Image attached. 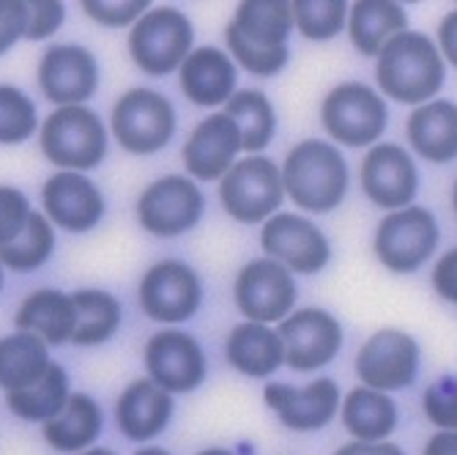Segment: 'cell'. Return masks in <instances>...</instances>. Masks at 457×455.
Segmentation results:
<instances>
[{
  "mask_svg": "<svg viewBox=\"0 0 457 455\" xmlns=\"http://www.w3.org/2000/svg\"><path fill=\"white\" fill-rule=\"evenodd\" d=\"M294 12L285 0H246L238 4L225 28V41L236 66L255 77H274L287 66V38Z\"/></svg>",
  "mask_w": 457,
  "mask_h": 455,
  "instance_id": "cell-1",
  "label": "cell"
},
{
  "mask_svg": "<svg viewBox=\"0 0 457 455\" xmlns=\"http://www.w3.org/2000/svg\"><path fill=\"white\" fill-rule=\"evenodd\" d=\"M444 55L433 38L420 30H405L389 38L378 53L376 80L384 97L403 105H428L444 88Z\"/></svg>",
  "mask_w": 457,
  "mask_h": 455,
  "instance_id": "cell-2",
  "label": "cell"
},
{
  "mask_svg": "<svg viewBox=\"0 0 457 455\" xmlns=\"http://www.w3.org/2000/svg\"><path fill=\"white\" fill-rule=\"evenodd\" d=\"M285 195L310 215L335 212L348 192V162L337 146L310 138L296 143L282 162Z\"/></svg>",
  "mask_w": 457,
  "mask_h": 455,
  "instance_id": "cell-3",
  "label": "cell"
},
{
  "mask_svg": "<svg viewBox=\"0 0 457 455\" xmlns=\"http://www.w3.org/2000/svg\"><path fill=\"white\" fill-rule=\"evenodd\" d=\"M38 146L61 171H94L107 156V127L86 105L55 107L38 130Z\"/></svg>",
  "mask_w": 457,
  "mask_h": 455,
  "instance_id": "cell-4",
  "label": "cell"
},
{
  "mask_svg": "<svg viewBox=\"0 0 457 455\" xmlns=\"http://www.w3.org/2000/svg\"><path fill=\"white\" fill-rule=\"evenodd\" d=\"M192 20L173 6L148 9L129 30L127 47L135 66L151 77H168L181 69V63L195 50Z\"/></svg>",
  "mask_w": 457,
  "mask_h": 455,
  "instance_id": "cell-5",
  "label": "cell"
},
{
  "mask_svg": "<svg viewBox=\"0 0 457 455\" xmlns=\"http://www.w3.org/2000/svg\"><path fill=\"white\" fill-rule=\"evenodd\" d=\"M179 118L173 102L154 88H129L112 105L110 130L118 146L135 154L151 156L159 154L176 135Z\"/></svg>",
  "mask_w": 457,
  "mask_h": 455,
  "instance_id": "cell-6",
  "label": "cell"
},
{
  "mask_svg": "<svg viewBox=\"0 0 457 455\" xmlns=\"http://www.w3.org/2000/svg\"><path fill=\"white\" fill-rule=\"evenodd\" d=\"M282 200V171L263 154L236 159L220 181V203L238 225H263L277 215Z\"/></svg>",
  "mask_w": 457,
  "mask_h": 455,
  "instance_id": "cell-7",
  "label": "cell"
},
{
  "mask_svg": "<svg viewBox=\"0 0 457 455\" xmlns=\"http://www.w3.org/2000/svg\"><path fill=\"white\" fill-rule=\"evenodd\" d=\"M320 123L331 140L348 148L378 143L389 127V110L384 97L364 82H340L320 105Z\"/></svg>",
  "mask_w": 457,
  "mask_h": 455,
  "instance_id": "cell-8",
  "label": "cell"
},
{
  "mask_svg": "<svg viewBox=\"0 0 457 455\" xmlns=\"http://www.w3.org/2000/svg\"><path fill=\"white\" fill-rule=\"evenodd\" d=\"M205 212V195L197 181L181 173L162 176L151 181L135 206L143 231L159 239H176L189 233Z\"/></svg>",
  "mask_w": 457,
  "mask_h": 455,
  "instance_id": "cell-9",
  "label": "cell"
},
{
  "mask_svg": "<svg viewBox=\"0 0 457 455\" xmlns=\"http://www.w3.org/2000/svg\"><path fill=\"white\" fill-rule=\"evenodd\" d=\"M438 223L436 215L422 206H405L378 223L376 231V256L384 269L395 274H411L428 264L438 247Z\"/></svg>",
  "mask_w": 457,
  "mask_h": 455,
  "instance_id": "cell-10",
  "label": "cell"
},
{
  "mask_svg": "<svg viewBox=\"0 0 457 455\" xmlns=\"http://www.w3.org/2000/svg\"><path fill=\"white\" fill-rule=\"evenodd\" d=\"M233 299L238 313L246 316V321H285L294 313L299 299L296 277L274 258H255L238 269L233 282Z\"/></svg>",
  "mask_w": 457,
  "mask_h": 455,
  "instance_id": "cell-11",
  "label": "cell"
},
{
  "mask_svg": "<svg viewBox=\"0 0 457 455\" xmlns=\"http://www.w3.org/2000/svg\"><path fill=\"white\" fill-rule=\"evenodd\" d=\"M137 302L151 321L184 324L195 318L203 305V280L184 261H159L151 269H145Z\"/></svg>",
  "mask_w": 457,
  "mask_h": 455,
  "instance_id": "cell-12",
  "label": "cell"
},
{
  "mask_svg": "<svg viewBox=\"0 0 457 455\" xmlns=\"http://www.w3.org/2000/svg\"><path fill=\"white\" fill-rule=\"evenodd\" d=\"M148 379L159 384L170 395L195 392L205 376H209V362L197 338L181 333V329H162L154 333L143 349Z\"/></svg>",
  "mask_w": 457,
  "mask_h": 455,
  "instance_id": "cell-13",
  "label": "cell"
},
{
  "mask_svg": "<svg viewBox=\"0 0 457 455\" xmlns=\"http://www.w3.org/2000/svg\"><path fill=\"white\" fill-rule=\"evenodd\" d=\"M420 343L403 329H378L370 335L356 354V376L361 387L395 392L417 382Z\"/></svg>",
  "mask_w": 457,
  "mask_h": 455,
  "instance_id": "cell-14",
  "label": "cell"
},
{
  "mask_svg": "<svg viewBox=\"0 0 457 455\" xmlns=\"http://www.w3.org/2000/svg\"><path fill=\"white\" fill-rule=\"evenodd\" d=\"M277 335L285 349V365L294 367L296 374H312L328 365L343 349L340 321L320 308L290 313L285 321H279Z\"/></svg>",
  "mask_w": 457,
  "mask_h": 455,
  "instance_id": "cell-15",
  "label": "cell"
},
{
  "mask_svg": "<svg viewBox=\"0 0 457 455\" xmlns=\"http://www.w3.org/2000/svg\"><path fill=\"white\" fill-rule=\"evenodd\" d=\"M261 247L266 258H274L287 272L296 274H315L326 269L331 258V244L326 233L312 220L294 212L274 215L263 223Z\"/></svg>",
  "mask_w": 457,
  "mask_h": 455,
  "instance_id": "cell-16",
  "label": "cell"
},
{
  "mask_svg": "<svg viewBox=\"0 0 457 455\" xmlns=\"http://www.w3.org/2000/svg\"><path fill=\"white\" fill-rule=\"evenodd\" d=\"M38 91L58 107L88 102L99 88V61L79 45H55L45 50L36 69Z\"/></svg>",
  "mask_w": 457,
  "mask_h": 455,
  "instance_id": "cell-17",
  "label": "cell"
},
{
  "mask_svg": "<svg viewBox=\"0 0 457 455\" xmlns=\"http://www.w3.org/2000/svg\"><path fill=\"white\" fill-rule=\"evenodd\" d=\"M361 192L378 209H405L420 190V171L411 154L397 143H378L367 151L359 168Z\"/></svg>",
  "mask_w": 457,
  "mask_h": 455,
  "instance_id": "cell-18",
  "label": "cell"
},
{
  "mask_svg": "<svg viewBox=\"0 0 457 455\" xmlns=\"http://www.w3.org/2000/svg\"><path fill=\"white\" fill-rule=\"evenodd\" d=\"M263 400L287 431L310 434L326 428L337 417L340 387L335 379H312L304 387L274 382L266 384Z\"/></svg>",
  "mask_w": 457,
  "mask_h": 455,
  "instance_id": "cell-19",
  "label": "cell"
},
{
  "mask_svg": "<svg viewBox=\"0 0 457 455\" xmlns=\"http://www.w3.org/2000/svg\"><path fill=\"white\" fill-rule=\"evenodd\" d=\"M41 206H45V217L69 233L94 231L107 209L102 190L86 173L74 171H58L45 181Z\"/></svg>",
  "mask_w": 457,
  "mask_h": 455,
  "instance_id": "cell-20",
  "label": "cell"
},
{
  "mask_svg": "<svg viewBox=\"0 0 457 455\" xmlns=\"http://www.w3.org/2000/svg\"><path fill=\"white\" fill-rule=\"evenodd\" d=\"M241 154V135L225 110L205 115L189 132L181 162L192 181H222Z\"/></svg>",
  "mask_w": 457,
  "mask_h": 455,
  "instance_id": "cell-21",
  "label": "cell"
},
{
  "mask_svg": "<svg viewBox=\"0 0 457 455\" xmlns=\"http://www.w3.org/2000/svg\"><path fill=\"white\" fill-rule=\"evenodd\" d=\"M173 395L151 379H135L115 400V428L123 439L145 444L168 431L173 420Z\"/></svg>",
  "mask_w": 457,
  "mask_h": 455,
  "instance_id": "cell-22",
  "label": "cell"
},
{
  "mask_svg": "<svg viewBox=\"0 0 457 455\" xmlns=\"http://www.w3.org/2000/svg\"><path fill=\"white\" fill-rule=\"evenodd\" d=\"M238 66L220 47H195L179 69V86L197 107H225L236 94Z\"/></svg>",
  "mask_w": 457,
  "mask_h": 455,
  "instance_id": "cell-23",
  "label": "cell"
},
{
  "mask_svg": "<svg viewBox=\"0 0 457 455\" xmlns=\"http://www.w3.org/2000/svg\"><path fill=\"white\" fill-rule=\"evenodd\" d=\"M225 359L246 379H269L285 365V349L277 329L269 324L244 321L230 329L225 341Z\"/></svg>",
  "mask_w": 457,
  "mask_h": 455,
  "instance_id": "cell-24",
  "label": "cell"
},
{
  "mask_svg": "<svg viewBox=\"0 0 457 455\" xmlns=\"http://www.w3.org/2000/svg\"><path fill=\"white\" fill-rule=\"evenodd\" d=\"M14 326L17 333H30L47 346L71 343L77 326L71 294H63L58 288H36L17 308Z\"/></svg>",
  "mask_w": 457,
  "mask_h": 455,
  "instance_id": "cell-25",
  "label": "cell"
},
{
  "mask_svg": "<svg viewBox=\"0 0 457 455\" xmlns=\"http://www.w3.org/2000/svg\"><path fill=\"white\" fill-rule=\"evenodd\" d=\"M408 143L422 159L444 164L457 159V105L433 99L408 115Z\"/></svg>",
  "mask_w": 457,
  "mask_h": 455,
  "instance_id": "cell-26",
  "label": "cell"
},
{
  "mask_svg": "<svg viewBox=\"0 0 457 455\" xmlns=\"http://www.w3.org/2000/svg\"><path fill=\"white\" fill-rule=\"evenodd\" d=\"M104 431V415L99 400L88 392H71L58 417L41 426V436L58 452H86Z\"/></svg>",
  "mask_w": 457,
  "mask_h": 455,
  "instance_id": "cell-27",
  "label": "cell"
},
{
  "mask_svg": "<svg viewBox=\"0 0 457 455\" xmlns=\"http://www.w3.org/2000/svg\"><path fill=\"white\" fill-rule=\"evenodd\" d=\"M408 30V14L392 0H359L348 12V33L353 47L372 58L384 50L389 38Z\"/></svg>",
  "mask_w": 457,
  "mask_h": 455,
  "instance_id": "cell-28",
  "label": "cell"
},
{
  "mask_svg": "<svg viewBox=\"0 0 457 455\" xmlns=\"http://www.w3.org/2000/svg\"><path fill=\"white\" fill-rule=\"evenodd\" d=\"M397 420V406L386 392L356 387L343 400V426L356 442H386Z\"/></svg>",
  "mask_w": 457,
  "mask_h": 455,
  "instance_id": "cell-29",
  "label": "cell"
},
{
  "mask_svg": "<svg viewBox=\"0 0 457 455\" xmlns=\"http://www.w3.org/2000/svg\"><path fill=\"white\" fill-rule=\"evenodd\" d=\"M53 365L50 346L30 333L0 338V390L20 392L36 384Z\"/></svg>",
  "mask_w": 457,
  "mask_h": 455,
  "instance_id": "cell-30",
  "label": "cell"
},
{
  "mask_svg": "<svg viewBox=\"0 0 457 455\" xmlns=\"http://www.w3.org/2000/svg\"><path fill=\"white\" fill-rule=\"evenodd\" d=\"M71 302L77 313V326L71 335L74 346H82V349L102 346L120 329L123 310H120V302L110 291L79 288V291L71 294Z\"/></svg>",
  "mask_w": 457,
  "mask_h": 455,
  "instance_id": "cell-31",
  "label": "cell"
},
{
  "mask_svg": "<svg viewBox=\"0 0 457 455\" xmlns=\"http://www.w3.org/2000/svg\"><path fill=\"white\" fill-rule=\"evenodd\" d=\"M69 374L63 365L53 362L47 367V374L41 376L36 384L20 390V392H6V409L22 423H41L58 417L66 400H69Z\"/></svg>",
  "mask_w": 457,
  "mask_h": 455,
  "instance_id": "cell-32",
  "label": "cell"
},
{
  "mask_svg": "<svg viewBox=\"0 0 457 455\" xmlns=\"http://www.w3.org/2000/svg\"><path fill=\"white\" fill-rule=\"evenodd\" d=\"M225 113L238 127L241 151H246L249 156L261 154L277 135V113L263 91H255V88L236 91L230 102L225 105Z\"/></svg>",
  "mask_w": 457,
  "mask_h": 455,
  "instance_id": "cell-33",
  "label": "cell"
},
{
  "mask_svg": "<svg viewBox=\"0 0 457 455\" xmlns=\"http://www.w3.org/2000/svg\"><path fill=\"white\" fill-rule=\"evenodd\" d=\"M53 250H55V225L41 212H33L22 233L12 244L0 247V264H4V269L20 274L36 272L50 261Z\"/></svg>",
  "mask_w": 457,
  "mask_h": 455,
  "instance_id": "cell-34",
  "label": "cell"
},
{
  "mask_svg": "<svg viewBox=\"0 0 457 455\" xmlns=\"http://www.w3.org/2000/svg\"><path fill=\"white\" fill-rule=\"evenodd\" d=\"M294 12V28L310 41L335 38L348 20V4L343 0H296L290 4Z\"/></svg>",
  "mask_w": 457,
  "mask_h": 455,
  "instance_id": "cell-35",
  "label": "cell"
},
{
  "mask_svg": "<svg viewBox=\"0 0 457 455\" xmlns=\"http://www.w3.org/2000/svg\"><path fill=\"white\" fill-rule=\"evenodd\" d=\"M38 130V113L33 99L17 86L0 82V146H20Z\"/></svg>",
  "mask_w": 457,
  "mask_h": 455,
  "instance_id": "cell-36",
  "label": "cell"
},
{
  "mask_svg": "<svg viewBox=\"0 0 457 455\" xmlns=\"http://www.w3.org/2000/svg\"><path fill=\"white\" fill-rule=\"evenodd\" d=\"M425 417L441 431H457V376L436 379L422 395Z\"/></svg>",
  "mask_w": 457,
  "mask_h": 455,
  "instance_id": "cell-37",
  "label": "cell"
},
{
  "mask_svg": "<svg viewBox=\"0 0 457 455\" xmlns=\"http://www.w3.org/2000/svg\"><path fill=\"white\" fill-rule=\"evenodd\" d=\"M82 12L91 17L94 22L104 28H127L135 25L145 12H148V0H118V4H107V0H82Z\"/></svg>",
  "mask_w": 457,
  "mask_h": 455,
  "instance_id": "cell-38",
  "label": "cell"
},
{
  "mask_svg": "<svg viewBox=\"0 0 457 455\" xmlns=\"http://www.w3.org/2000/svg\"><path fill=\"white\" fill-rule=\"evenodd\" d=\"M30 215L33 209L25 192L9 184H0V247L12 244L22 233Z\"/></svg>",
  "mask_w": 457,
  "mask_h": 455,
  "instance_id": "cell-39",
  "label": "cell"
},
{
  "mask_svg": "<svg viewBox=\"0 0 457 455\" xmlns=\"http://www.w3.org/2000/svg\"><path fill=\"white\" fill-rule=\"evenodd\" d=\"M66 17V6L58 4V0H33L28 4V28H25V38L28 41H45L50 38Z\"/></svg>",
  "mask_w": 457,
  "mask_h": 455,
  "instance_id": "cell-40",
  "label": "cell"
},
{
  "mask_svg": "<svg viewBox=\"0 0 457 455\" xmlns=\"http://www.w3.org/2000/svg\"><path fill=\"white\" fill-rule=\"evenodd\" d=\"M28 28V4L22 0H0V55H6Z\"/></svg>",
  "mask_w": 457,
  "mask_h": 455,
  "instance_id": "cell-41",
  "label": "cell"
},
{
  "mask_svg": "<svg viewBox=\"0 0 457 455\" xmlns=\"http://www.w3.org/2000/svg\"><path fill=\"white\" fill-rule=\"evenodd\" d=\"M433 288L441 299H446L449 305H457V247L446 256H441V261L433 269Z\"/></svg>",
  "mask_w": 457,
  "mask_h": 455,
  "instance_id": "cell-42",
  "label": "cell"
},
{
  "mask_svg": "<svg viewBox=\"0 0 457 455\" xmlns=\"http://www.w3.org/2000/svg\"><path fill=\"white\" fill-rule=\"evenodd\" d=\"M438 50L457 69V9H452L438 25Z\"/></svg>",
  "mask_w": 457,
  "mask_h": 455,
  "instance_id": "cell-43",
  "label": "cell"
},
{
  "mask_svg": "<svg viewBox=\"0 0 457 455\" xmlns=\"http://www.w3.org/2000/svg\"><path fill=\"white\" fill-rule=\"evenodd\" d=\"M335 455H405L403 447L392 444V442H351L343 444Z\"/></svg>",
  "mask_w": 457,
  "mask_h": 455,
  "instance_id": "cell-44",
  "label": "cell"
},
{
  "mask_svg": "<svg viewBox=\"0 0 457 455\" xmlns=\"http://www.w3.org/2000/svg\"><path fill=\"white\" fill-rule=\"evenodd\" d=\"M422 455H457V431H438L430 436Z\"/></svg>",
  "mask_w": 457,
  "mask_h": 455,
  "instance_id": "cell-45",
  "label": "cell"
},
{
  "mask_svg": "<svg viewBox=\"0 0 457 455\" xmlns=\"http://www.w3.org/2000/svg\"><path fill=\"white\" fill-rule=\"evenodd\" d=\"M195 455H236V452L233 450H225V447H205V450H200Z\"/></svg>",
  "mask_w": 457,
  "mask_h": 455,
  "instance_id": "cell-46",
  "label": "cell"
},
{
  "mask_svg": "<svg viewBox=\"0 0 457 455\" xmlns=\"http://www.w3.org/2000/svg\"><path fill=\"white\" fill-rule=\"evenodd\" d=\"M135 455H173L170 450H164V447H143V450H137Z\"/></svg>",
  "mask_w": 457,
  "mask_h": 455,
  "instance_id": "cell-47",
  "label": "cell"
},
{
  "mask_svg": "<svg viewBox=\"0 0 457 455\" xmlns=\"http://www.w3.org/2000/svg\"><path fill=\"white\" fill-rule=\"evenodd\" d=\"M77 455H118V452H115V450H110V447H91V450L77 452Z\"/></svg>",
  "mask_w": 457,
  "mask_h": 455,
  "instance_id": "cell-48",
  "label": "cell"
},
{
  "mask_svg": "<svg viewBox=\"0 0 457 455\" xmlns=\"http://www.w3.org/2000/svg\"><path fill=\"white\" fill-rule=\"evenodd\" d=\"M452 206H454V215H457V181L452 187Z\"/></svg>",
  "mask_w": 457,
  "mask_h": 455,
  "instance_id": "cell-49",
  "label": "cell"
},
{
  "mask_svg": "<svg viewBox=\"0 0 457 455\" xmlns=\"http://www.w3.org/2000/svg\"><path fill=\"white\" fill-rule=\"evenodd\" d=\"M0 288H4V264H0Z\"/></svg>",
  "mask_w": 457,
  "mask_h": 455,
  "instance_id": "cell-50",
  "label": "cell"
}]
</instances>
